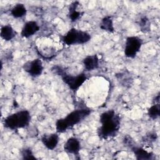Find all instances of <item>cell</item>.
Instances as JSON below:
<instances>
[{
    "instance_id": "6da1fadb",
    "label": "cell",
    "mask_w": 160,
    "mask_h": 160,
    "mask_svg": "<svg viewBox=\"0 0 160 160\" xmlns=\"http://www.w3.org/2000/svg\"><path fill=\"white\" fill-rule=\"evenodd\" d=\"M100 127L98 135L102 139L114 138L118 133L121 126V118L114 110L109 109L100 115Z\"/></svg>"
},
{
    "instance_id": "7a4b0ae2",
    "label": "cell",
    "mask_w": 160,
    "mask_h": 160,
    "mask_svg": "<svg viewBox=\"0 0 160 160\" xmlns=\"http://www.w3.org/2000/svg\"><path fill=\"white\" fill-rule=\"evenodd\" d=\"M91 112L92 110L87 108L72 111L66 117L60 118L56 121L55 124L56 132L62 133L66 131L88 117Z\"/></svg>"
},
{
    "instance_id": "3957f363",
    "label": "cell",
    "mask_w": 160,
    "mask_h": 160,
    "mask_svg": "<svg viewBox=\"0 0 160 160\" xmlns=\"http://www.w3.org/2000/svg\"><path fill=\"white\" fill-rule=\"evenodd\" d=\"M31 119V114L29 111L21 110L5 118L3 121V124L7 129L16 130L28 126Z\"/></svg>"
},
{
    "instance_id": "277c9868",
    "label": "cell",
    "mask_w": 160,
    "mask_h": 160,
    "mask_svg": "<svg viewBox=\"0 0 160 160\" xmlns=\"http://www.w3.org/2000/svg\"><path fill=\"white\" fill-rule=\"evenodd\" d=\"M52 71L59 76L62 81L73 91L78 90V89L84 84L87 80L88 77L84 72L80 73L76 76L68 74L60 66H55L52 68Z\"/></svg>"
},
{
    "instance_id": "5b68a950",
    "label": "cell",
    "mask_w": 160,
    "mask_h": 160,
    "mask_svg": "<svg viewBox=\"0 0 160 160\" xmlns=\"http://www.w3.org/2000/svg\"><path fill=\"white\" fill-rule=\"evenodd\" d=\"M91 39L89 33L72 28L61 37V41L68 46L74 44H83L89 42Z\"/></svg>"
},
{
    "instance_id": "8992f818",
    "label": "cell",
    "mask_w": 160,
    "mask_h": 160,
    "mask_svg": "<svg viewBox=\"0 0 160 160\" xmlns=\"http://www.w3.org/2000/svg\"><path fill=\"white\" fill-rule=\"evenodd\" d=\"M143 40L138 36H129L126 39L124 56L128 58H134L139 52Z\"/></svg>"
},
{
    "instance_id": "52a82bcc",
    "label": "cell",
    "mask_w": 160,
    "mask_h": 160,
    "mask_svg": "<svg viewBox=\"0 0 160 160\" xmlns=\"http://www.w3.org/2000/svg\"><path fill=\"white\" fill-rule=\"evenodd\" d=\"M22 68L30 76L37 78L42 73L44 66L41 60L38 58L26 62Z\"/></svg>"
},
{
    "instance_id": "ba28073f",
    "label": "cell",
    "mask_w": 160,
    "mask_h": 160,
    "mask_svg": "<svg viewBox=\"0 0 160 160\" xmlns=\"http://www.w3.org/2000/svg\"><path fill=\"white\" fill-rule=\"evenodd\" d=\"M64 150L69 154L78 156L81 150L79 140L75 137L69 138L64 145Z\"/></svg>"
},
{
    "instance_id": "9c48e42d",
    "label": "cell",
    "mask_w": 160,
    "mask_h": 160,
    "mask_svg": "<svg viewBox=\"0 0 160 160\" xmlns=\"http://www.w3.org/2000/svg\"><path fill=\"white\" fill-rule=\"evenodd\" d=\"M39 29V26L37 22L34 21H29L24 24L21 32V35L22 38H28L38 32Z\"/></svg>"
},
{
    "instance_id": "30bf717a",
    "label": "cell",
    "mask_w": 160,
    "mask_h": 160,
    "mask_svg": "<svg viewBox=\"0 0 160 160\" xmlns=\"http://www.w3.org/2000/svg\"><path fill=\"white\" fill-rule=\"evenodd\" d=\"M59 136L57 133H51L48 134H44L41 141L43 145L49 150H53L58 144Z\"/></svg>"
},
{
    "instance_id": "8fae6325",
    "label": "cell",
    "mask_w": 160,
    "mask_h": 160,
    "mask_svg": "<svg viewBox=\"0 0 160 160\" xmlns=\"http://www.w3.org/2000/svg\"><path fill=\"white\" fill-rule=\"evenodd\" d=\"M134 153L136 158L138 160H151L154 159V154L148 152L145 149L133 144L129 148Z\"/></svg>"
},
{
    "instance_id": "7c38bea8",
    "label": "cell",
    "mask_w": 160,
    "mask_h": 160,
    "mask_svg": "<svg viewBox=\"0 0 160 160\" xmlns=\"http://www.w3.org/2000/svg\"><path fill=\"white\" fill-rule=\"evenodd\" d=\"M99 60L96 54L87 56L82 60L84 69L87 71H91L98 69L99 66Z\"/></svg>"
},
{
    "instance_id": "4fadbf2b",
    "label": "cell",
    "mask_w": 160,
    "mask_h": 160,
    "mask_svg": "<svg viewBox=\"0 0 160 160\" xmlns=\"http://www.w3.org/2000/svg\"><path fill=\"white\" fill-rule=\"evenodd\" d=\"M79 5V2L78 1H74L71 2L69 6L68 16L72 22L76 21L84 14L83 12L77 11V8Z\"/></svg>"
},
{
    "instance_id": "5bb4252c",
    "label": "cell",
    "mask_w": 160,
    "mask_h": 160,
    "mask_svg": "<svg viewBox=\"0 0 160 160\" xmlns=\"http://www.w3.org/2000/svg\"><path fill=\"white\" fill-rule=\"evenodd\" d=\"M0 35L2 39L9 41L16 36V32L10 24H6L1 27Z\"/></svg>"
},
{
    "instance_id": "9a60e30c",
    "label": "cell",
    "mask_w": 160,
    "mask_h": 160,
    "mask_svg": "<svg viewBox=\"0 0 160 160\" xmlns=\"http://www.w3.org/2000/svg\"><path fill=\"white\" fill-rule=\"evenodd\" d=\"M10 13L11 15L14 18H22L26 16L27 9L23 4L18 3L12 8Z\"/></svg>"
},
{
    "instance_id": "2e32d148",
    "label": "cell",
    "mask_w": 160,
    "mask_h": 160,
    "mask_svg": "<svg viewBox=\"0 0 160 160\" xmlns=\"http://www.w3.org/2000/svg\"><path fill=\"white\" fill-rule=\"evenodd\" d=\"M99 27L101 29L108 32L112 33L115 31L113 25V21L111 16H106L101 19Z\"/></svg>"
},
{
    "instance_id": "e0dca14e",
    "label": "cell",
    "mask_w": 160,
    "mask_h": 160,
    "mask_svg": "<svg viewBox=\"0 0 160 160\" xmlns=\"http://www.w3.org/2000/svg\"><path fill=\"white\" fill-rule=\"evenodd\" d=\"M138 24L139 25L141 31L143 32H148L151 30V22L149 19L145 16L140 17L138 19Z\"/></svg>"
},
{
    "instance_id": "ac0fdd59",
    "label": "cell",
    "mask_w": 160,
    "mask_h": 160,
    "mask_svg": "<svg viewBox=\"0 0 160 160\" xmlns=\"http://www.w3.org/2000/svg\"><path fill=\"white\" fill-rule=\"evenodd\" d=\"M148 115L149 118L154 120L160 116L159 103H153V104L148 109Z\"/></svg>"
},
{
    "instance_id": "d6986e66",
    "label": "cell",
    "mask_w": 160,
    "mask_h": 160,
    "mask_svg": "<svg viewBox=\"0 0 160 160\" xmlns=\"http://www.w3.org/2000/svg\"><path fill=\"white\" fill-rule=\"evenodd\" d=\"M158 136L156 132H149L142 138V141L145 144H148L150 146V144H152V143L156 140Z\"/></svg>"
},
{
    "instance_id": "ffe728a7",
    "label": "cell",
    "mask_w": 160,
    "mask_h": 160,
    "mask_svg": "<svg viewBox=\"0 0 160 160\" xmlns=\"http://www.w3.org/2000/svg\"><path fill=\"white\" fill-rule=\"evenodd\" d=\"M21 155L23 159H36V158L34 156L32 150L28 148H24L21 151Z\"/></svg>"
},
{
    "instance_id": "44dd1931",
    "label": "cell",
    "mask_w": 160,
    "mask_h": 160,
    "mask_svg": "<svg viewBox=\"0 0 160 160\" xmlns=\"http://www.w3.org/2000/svg\"><path fill=\"white\" fill-rule=\"evenodd\" d=\"M153 103H159V93H158L154 98Z\"/></svg>"
}]
</instances>
